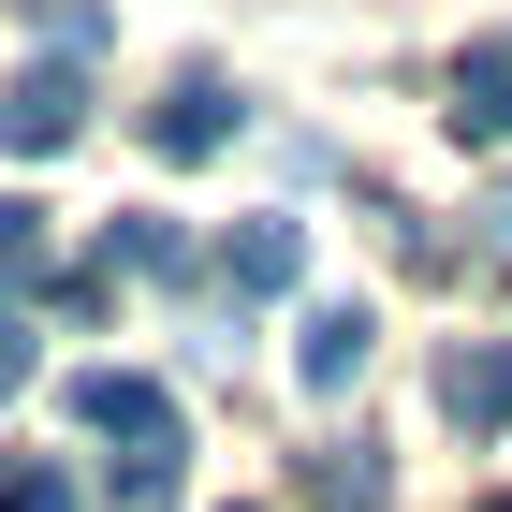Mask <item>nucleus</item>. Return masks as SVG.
Instances as JSON below:
<instances>
[{
    "instance_id": "f257e3e1",
    "label": "nucleus",
    "mask_w": 512,
    "mask_h": 512,
    "mask_svg": "<svg viewBox=\"0 0 512 512\" xmlns=\"http://www.w3.org/2000/svg\"><path fill=\"white\" fill-rule=\"evenodd\" d=\"M74 425L118 439V483H176V395L147 366H74Z\"/></svg>"
},
{
    "instance_id": "f03ea898",
    "label": "nucleus",
    "mask_w": 512,
    "mask_h": 512,
    "mask_svg": "<svg viewBox=\"0 0 512 512\" xmlns=\"http://www.w3.org/2000/svg\"><path fill=\"white\" fill-rule=\"evenodd\" d=\"M74 132H88V74H74V59H30V74L0 88V147H15V161L74 147Z\"/></svg>"
},
{
    "instance_id": "7ed1b4c3",
    "label": "nucleus",
    "mask_w": 512,
    "mask_h": 512,
    "mask_svg": "<svg viewBox=\"0 0 512 512\" xmlns=\"http://www.w3.org/2000/svg\"><path fill=\"white\" fill-rule=\"evenodd\" d=\"M439 425H469V439L512 425V337H454L439 352Z\"/></svg>"
},
{
    "instance_id": "20e7f679",
    "label": "nucleus",
    "mask_w": 512,
    "mask_h": 512,
    "mask_svg": "<svg viewBox=\"0 0 512 512\" xmlns=\"http://www.w3.org/2000/svg\"><path fill=\"white\" fill-rule=\"evenodd\" d=\"M147 147L161 161H220V147H235V88H220V74H176L147 103Z\"/></svg>"
},
{
    "instance_id": "39448f33",
    "label": "nucleus",
    "mask_w": 512,
    "mask_h": 512,
    "mask_svg": "<svg viewBox=\"0 0 512 512\" xmlns=\"http://www.w3.org/2000/svg\"><path fill=\"white\" fill-rule=\"evenodd\" d=\"M366 352H381V322L337 293V308H308V337H293V381H308V395H352V381H366Z\"/></svg>"
},
{
    "instance_id": "423d86ee",
    "label": "nucleus",
    "mask_w": 512,
    "mask_h": 512,
    "mask_svg": "<svg viewBox=\"0 0 512 512\" xmlns=\"http://www.w3.org/2000/svg\"><path fill=\"white\" fill-rule=\"evenodd\" d=\"M308 278V220H249V235H220V293H293Z\"/></svg>"
},
{
    "instance_id": "0eeeda50",
    "label": "nucleus",
    "mask_w": 512,
    "mask_h": 512,
    "mask_svg": "<svg viewBox=\"0 0 512 512\" xmlns=\"http://www.w3.org/2000/svg\"><path fill=\"white\" fill-rule=\"evenodd\" d=\"M293 498H308V512H381V498H395V469L366 454V439H322L308 469H293Z\"/></svg>"
},
{
    "instance_id": "6e6552de",
    "label": "nucleus",
    "mask_w": 512,
    "mask_h": 512,
    "mask_svg": "<svg viewBox=\"0 0 512 512\" xmlns=\"http://www.w3.org/2000/svg\"><path fill=\"white\" fill-rule=\"evenodd\" d=\"M454 132L469 147H512V44H469L454 59Z\"/></svg>"
},
{
    "instance_id": "1a4fd4ad",
    "label": "nucleus",
    "mask_w": 512,
    "mask_h": 512,
    "mask_svg": "<svg viewBox=\"0 0 512 512\" xmlns=\"http://www.w3.org/2000/svg\"><path fill=\"white\" fill-rule=\"evenodd\" d=\"M103 278H191V235L176 220H118L103 235Z\"/></svg>"
},
{
    "instance_id": "9d476101",
    "label": "nucleus",
    "mask_w": 512,
    "mask_h": 512,
    "mask_svg": "<svg viewBox=\"0 0 512 512\" xmlns=\"http://www.w3.org/2000/svg\"><path fill=\"white\" fill-rule=\"evenodd\" d=\"M15 293H44V205L0 191V308H15Z\"/></svg>"
},
{
    "instance_id": "9b49d317",
    "label": "nucleus",
    "mask_w": 512,
    "mask_h": 512,
    "mask_svg": "<svg viewBox=\"0 0 512 512\" xmlns=\"http://www.w3.org/2000/svg\"><path fill=\"white\" fill-rule=\"evenodd\" d=\"M0 512H74V469H44V454H15V469H0Z\"/></svg>"
},
{
    "instance_id": "f8f14e48",
    "label": "nucleus",
    "mask_w": 512,
    "mask_h": 512,
    "mask_svg": "<svg viewBox=\"0 0 512 512\" xmlns=\"http://www.w3.org/2000/svg\"><path fill=\"white\" fill-rule=\"evenodd\" d=\"M30 381V308H0V395Z\"/></svg>"
},
{
    "instance_id": "ddd939ff",
    "label": "nucleus",
    "mask_w": 512,
    "mask_h": 512,
    "mask_svg": "<svg viewBox=\"0 0 512 512\" xmlns=\"http://www.w3.org/2000/svg\"><path fill=\"white\" fill-rule=\"evenodd\" d=\"M469 512H512V498H469Z\"/></svg>"
}]
</instances>
